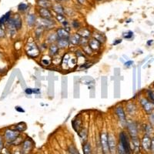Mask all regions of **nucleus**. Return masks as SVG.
I'll return each mask as SVG.
<instances>
[{
  "label": "nucleus",
  "instance_id": "nucleus-51",
  "mask_svg": "<svg viewBox=\"0 0 154 154\" xmlns=\"http://www.w3.org/2000/svg\"><path fill=\"white\" fill-rule=\"evenodd\" d=\"M153 40H149L148 42H147V45H149L150 44H152V43H153Z\"/></svg>",
  "mask_w": 154,
  "mask_h": 154
},
{
  "label": "nucleus",
  "instance_id": "nucleus-26",
  "mask_svg": "<svg viewBox=\"0 0 154 154\" xmlns=\"http://www.w3.org/2000/svg\"><path fill=\"white\" fill-rule=\"evenodd\" d=\"M46 39H47V42H49V43L53 44L54 42H57L59 38L57 36L56 32H55V33H50V34H49L47 38H46Z\"/></svg>",
  "mask_w": 154,
  "mask_h": 154
},
{
  "label": "nucleus",
  "instance_id": "nucleus-13",
  "mask_svg": "<svg viewBox=\"0 0 154 154\" xmlns=\"http://www.w3.org/2000/svg\"><path fill=\"white\" fill-rule=\"evenodd\" d=\"M72 125H73V127L75 129V131L77 132L78 133L83 129V123H82V120L80 119H79L78 117H76V119H74L72 121Z\"/></svg>",
  "mask_w": 154,
  "mask_h": 154
},
{
  "label": "nucleus",
  "instance_id": "nucleus-30",
  "mask_svg": "<svg viewBox=\"0 0 154 154\" xmlns=\"http://www.w3.org/2000/svg\"><path fill=\"white\" fill-rule=\"evenodd\" d=\"M83 153L84 154H92L91 146L89 143H86L83 145Z\"/></svg>",
  "mask_w": 154,
  "mask_h": 154
},
{
  "label": "nucleus",
  "instance_id": "nucleus-53",
  "mask_svg": "<svg viewBox=\"0 0 154 154\" xmlns=\"http://www.w3.org/2000/svg\"><path fill=\"white\" fill-rule=\"evenodd\" d=\"M97 1H101V0H97Z\"/></svg>",
  "mask_w": 154,
  "mask_h": 154
},
{
  "label": "nucleus",
  "instance_id": "nucleus-31",
  "mask_svg": "<svg viewBox=\"0 0 154 154\" xmlns=\"http://www.w3.org/2000/svg\"><path fill=\"white\" fill-rule=\"evenodd\" d=\"M28 8H29V5L26 4V3H24V2H22L18 5V10L19 12H25L26 10H27Z\"/></svg>",
  "mask_w": 154,
  "mask_h": 154
},
{
  "label": "nucleus",
  "instance_id": "nucleus-29",
  "mask_svg": "<svg viewBox=\"0 0 154 154\" xmlns=\"http://www.w3.org/2000/svg\"><path fill=\"white\" fill-rule=\"evenodd\" d=\"M44 28L42 27L41 25H39L38 27L35 29V36L37 38H39L42 35V34L44 32Z\"/></svg>",
  "mask_w": 154,
  "mask_h": 154
},
{
  "label": "nucleus",
  "instance_id": "nucleus-42",
  "mask_svg": "<svg viewBox=\"0 0 154 154\" xmlns=\"http://www.w3.org/2000/svg\"><path fill=\"white\" fill-rule=\"evenodd\" d=\"M15 109L17 111V112L19 113H25V110L22 109V108L21 106H16L15 107Z\"/></svg>",
  "mask_w": 154,
  "mask_h": 154
},
{
  "label": "nucleus",
  "instance_id": "nucleus-24",
  "mask_svg": "<svg viewBox=\"0 0 154 154\" xmlns=\"http://www.w3.org/2000/svg\"><path fill=\"white\" fill-rule=\"evenodd\" d=\"M77 33L82 38L88 39L89 37L91 36V32L88 29H86V28H83V29H79V30L78 31Z\"/></svg>",
  "mask_w": 154,
  "mask_h": 154
},
{
  "label": "nucleus",
  "instance_id": "nucleus-17",
  "mask_svg": "<svg viewBox=\"0 0 154 154\" xmlns=\"http://www.w3.org/2000/svg\"><path fill=\"white\" fill-rule=\"evenodd\" d=\"M81 36L78 33H75L73 35H70V44L73 45H79L80 41H81Z\"/></svg>",
  "mask_w": 154,
  "mask_h": 154
},
{
  "label": "nucleus",
  "instance_id": "nucleus-28",
  "mask_svg": "<svg viewBox=\"0 0 154 154\" xmlns=\"http://www.w3.org/2000/svg\"><path fill=\"white\" fill-rule=\"evenodd\" d=\"M26 129V124L25 123H19L15 126V130L18 132H23Z\"/></svg>",
  "mask_w": 154,
  "mask_h": 154
},
{
  "label": "nucleus",
  "instance_id": "nucleus-39",
  "mask_svg": "<svg viewBox=\"0 0 154 154\" xmlns=\"http://www.w3.org/2000/svg\"><path fill=\"white\" fill-rule=\"evenodd\" d=\"M4 25H0V38H4L5 36V32L4 28H2Z\"/></svg>",
  "mask_w": 154,
  "mask_h": 154
},
{
  "label": "nucleus",
  "instance_id": "nucleus-7",
  "mask_svg": "<svg viewBox=\"0 0 154 154\" xmlns=\"http://www.w3.org/2000/svg\"><path fill=\"white\" fill-rule=\"evenodd\" d=\"M116 113L118 116L119 122L123 126L126 125V114L122 106H117L116 108Z\"/></svg>",
  "mask_w": 154,
  "mask_h": 154
},
{
  "label": "nucleus",
  "instance_id": "nucleus-5",
  "mask_svg": "<svg viewBox=\"0 0 154 154\" xmlns=\"http://www.w3.org/2000/svg\"><path fill=\"white\" fill-rule=\"evenodd\" d=\"M39 25L42 26L45 29H52L55 25V22L52 19L40 18L39 22Z\"/></svg>",
  "mask_w": 154,
  "mask_h": 154
},
{
  "label": "nucleus",
  "instance_id": "nucleus-8",
  "mask_svg": "<svg viewBox=\"0 0 154 154\" xmlns=\"http://www.w3.org/2000/svg\"><path fill=\"white\" fill-rule=\"evenodd\" d=\"M38 14L42 19H52V14L50 9L39 7L38 9Z\"/></svg>",
  "mask_w": 154,
  "mask_h": 154
},
{
  "label": "nucleus",
  "instance_id": "nucleus-11",
  "mask_svg": "<svg viewBox=\"0 0 154 154\" xmlns=\"http://www.w3.org/2000/svg\"><path fill=\"white\" fill-rule=\"evenodd\" d=\"M108 144H109V152L113 153L116 151V140H115V136H114L112 133L108 134Z\"/></svg>",
  "mask_w": 154,
  "mask_h": 154
},
{
  "label": "nucleus",
  "instance_id": "nucleus-2",
  "mask_svg": "<svg viewBox=\"0 0 154 154\" xmlns=\"http://www.w3.org/2000/svg\"><path fill=\"white\" fill-rule=\"evenodd\" d=\"M39 49L37 46V45L34 42H29L26 45V54H27L29 57L35 58L39 55Z\"/></svg>",
  "mask_w": 154,
  "mask_h": 154
},
{
  "label": "nucleus",
  "instance_id": "nucleus-40",
  "mask_svg": "<svg viewBox=\"0 0 154 154\" xmlns=\"http://www.w3.org/2000/svg\"><path fill=\"white\" fill-rule=\"evenodd\" d=\"M148 96L149 98L150 102H152V103H154V94H153V93L152 91H150V90L148 91Z\"/></svg>",
  "mask_w": 154,
  "mask_h": 154
},
{
  "label": "nucleus",
  "instance_id": "nucleus-36",
  "mask_svg": "<svg viewBox=\"0 0 154 154\" xmlns=\"http://www.w3.org/2000/svg\"><path fill=\"white\" fill-rule=\"evenodd\" d=\"M55 19H56V20L58 22H61V23H63L64 21H65V16L64 15H61V14H57L56 16H55Z\"/></svg>",
  "mask_w": 154,
  "mask_h": 154
},
{
  "label": "nucleus",
  "instance_id": "nucleus-3",
  "mask_svg": "<svg viewBox=\"0 0 154 154\" xmlns=\"http://www.w3.org/2000/svg\"><path fill=\"white\" fill-rule=\"evenodd\" d=\"M19 136V132L17 130H13V129H7L5 132V138L9 143L14 142L15 139H18Z\"/></svg>",
  "mask_w": 154,
  "mask_h": 154
},
{
  "label": "nucleus",
  "instance_id": "nucleus-20",
  "mask_svg": "<svg viewBox=\"0 0 154 154\" xmlns=\"http://www.w3.org/2000/svg\"><path fill=\"white\" fill-rule=\"evenodd\" d=\"M36 17L34 14H29L27 16H26V23H27L28 25H29L30 27H32L34 26L36 23Z\"/></svg>",
  "mask_w": 154,
  "mask_h": 154
},
{
  "label": "nucleus",
  "instance_id": "nucleus-35",
  "mask_svg": "<svg viewBox=\"0 0 154 154\" xmlns=\"http://www.w3.org/2000/svg\"><path fill=\"white\" fill-rule=\"evenodd\" d=\"M83 51H84L85 53H86L88 55H91L92 52H93V50H91L90 47L88 45V44L86 45H84V46H83Z\"/></svg>",
  "mask_w": 154,
  "mask_h": 154
},
{
  "label": "nucleus",
  "instance_id": "nucleus-4",
  "mask_svg": "<svg viewBox=\"0 0 154 154\" xmlns=\"http://www.w3.org/2000/svg\"><path fill=\"white\" fill-rule=\"evenodd\" d=\"M100 142L102 149L104 154H107L109 152V144H108V134L105 132H103L100 135Z\"/></svg>",
  "mask_w": 154,
  "mask_h": 154
},
{
  "label": "nucleus",
  "instance_id": "nucleus-23",
  "mask_svg": "<svg viewBox=\"0 0 154 154\" xmlns=\"http://www.w3.org/2000/svg\"><path fill=\"white\" fill-rule=\"evenodd\" d=\"M11 14L12 11H9L5 13V15H3L1 18H0V25H5L8 22V21L11 19Z\"/></svg>",
  "mask_w": 154,
  "mask_h": 154
},
{
  "label": "nucleus",
  "instance_id": "nucleus-12",
  "mask_svg": "<svg viewBox=\"0 0 154 154\" xmlns=\"http://www.w3.org/2000/svg\"><path fill=\"white\" fill-rule=\"evenodd\" d=\"M56 34L59 39H70V32H68L64 28H60L56 29Z\"/></svg>",
  "mask_w": 154,
  "mask_h": 154
},
{
  "label": "nucleus",
  "instance_id": "nucleus-1",
  "mask_svg": "<svg viewBox=\"0 0 154 154\" xmlns=\"http://www.w3.org/2000/svg\"><path fill=\"white\" fill-rule=\"evenodd\" d=\"M119 146L123 148L124 154H130V146L128 136L124 132L119 133Z\"/></svg>",
  "mask_w": 154,
  "mask_h": 154
},
{
  "label": "nucleus",
  "instance_id": "nucleus-19",
  "mask_svg": "<svg viewBox=\"0 0 154 154\" xmlns=\"http://www.w3.org/2000/svg\"><path fill=\"white\" fill-rule=\"evenodd\" d=\"M52 9L55 12H56V14H61V15H64L65 10L63 6L60 3H55L52 5Z\"/></svg>",
  "mask_w": 154,
  "mask_h": 154
},
{
  "label": "nucleus",
  "instance_id": "nucleus-14",
  "mask_svg": "<svg viewBox=\"0 0 154 154\" xmlns=\"http://www.w3.org/2000/svg\"><path fill=\"white\" fill-rule=\"evenodd\" d=\"M142 145L143 149L147 152L149 151L150 149H151V139H150V138L147 135L143 136L142 140Z\"/></svg>",
  "mask_w": 154,
  "mask_h": 154
},
{
  "label": "nucleus",
  "instance_id": "nucleus-44",
  "mask_svg": "<svg viewBox=\"0 0 154 154\" xmlns=\"http://www.w3.org/2000/svg\"><path fill=\"white\" fill-rule=\"evenodd\" d=\"M145 130H146V132L147 133H149L152 131L151 126H146L145 127Z\"/></svg>",
  "mask_w": 154,
  "mask_h": 154
},
{
  "label": "nucleus",
  "instance_id": "nucleus-52",
  "mask_svg": "<svg viewBox=\"0 0 154 154\" xmlns=\"http://www.w3.org/2000/svg\"><path fill=\"white\" fill-rule=\"evenodd\" d=\"M59 1H63V0H59Z\"/></svg>",
  "mask_w": 154,
  "mask_h": 154
},
{
  "label": "nucleus",
  "instance_id": "nucleus-37",
  "mask_svg": "<svg viewBox=\"0 0 154 154\" xmlns=\"http://www.w3.org/2000/svg\"><path fill=\"white\" fill-rule=\"evenodd\" d=\"M69 151H70L71 154H79L78 150L76 149V147L73 146H71L69 147Z\"/></svg>",
  "mask_w": 154,
  "mask_h": 154
},
{
  "label": "nucleus",
  "instance_id": "nucleus-6",
  "mask_svg": "<svg viewBox=\"0 0 154 154\" xmlns=\"http://www.w3.org/2000/svg\"><path fill=\"white\" fill-rule=\"evenodd\" d=\"M140 103H141L143 109L146 111L147 113H151L152 111L154 109V103L150 102L146 98H143L140 99Z\"/></svg>",
  "mask_w": 154,
  "mask_h": 154
},
{
  "label": "nucleus",
  "instance_id": "nucleus-38",
  "mask_svg": "<svg viewBox=\"0 0 154 154\" xmlns=\"http://www.w3.org/2000/svg\"><path fill=\"white\" fill-rule=\"evenodd\" d=\"M72 25H73V27L74 29H79L80 28V26H81V24H80V22H79V21H76V20H75L73 21V22H72Z\"/></svg>",
  "mask_w": 154,
  "mask_h": 154
},
{
  "label": "nucleus",
  "instance_id": "nucleus-34",
  "mask_svg": "<svg viewBox=\"0 0 154 154\" xmlns=\"http://www.w3.org/2000/svg\"><path fill=\"white\" fill-rule=\"evenodd\" d=\"M41 63H42V65H45V66H48V65H50L51 64V60H49V59H47V58L44 57V58L42 59Z\"/></svg>",
  "mask_w": 154,
  "mask_h": 154
},
{
  "label": "nucleus",
  "instance_id": "nucleus-21",
  "mask_svg": "<svg viewBox=\"0 0 154 154\" xmlns=\"http://www.w3.org/2000/svg\"><path fill=\"white\" fill-rule=\"evenodd\" d=\"M93 38L97 39L98 41L101 43H104V42H106V38L105 36V35L103 33H101V32H95L93 34Z\"/></svg>",
  "mask_w": 154,
  "mask_h": 154
},
{
  "label": "nucleus",
  "instance_id": "nucleus-48",
  "mask_svg": "<svg viewBox=\"0 0 154 154\" xmlns=\"http://www.w3.org/2000/svg\"><path fill=\"white\" fill-rule=\"evenodd\" d=\"M122 42V39H116V41L113 42V45H118L119 43H121Z\"/></svg>",
  "mask_w": 154,
  "mask_h": 154
},
{
  "label": "nucleus",
  "instance_id": "nucleus-50",
  "mask_svg": "<svg viewBox=\"0 0 154 154\" xmlns=\"http://www.w3.org/2000/svg\"><path fill=\"white\" fill-rule=\"evenodd\" d=\"M39 93H40V89H33V93L38 94Z\"/></svg>",
  "mask_w": 154,
  "mask_h": 154
},
{
  "label": "nucleus",
  "instance_id": "nucleus-45",
  "mask_svg": "<svg viewBox=\"0 0 154 154\" xmlns=\"http://www.w3.org/2000/svg\"><path fill=\"white\" fill-rule=\"evenodd\" d=\"M133 61H128V62H126L125 63V66H127V67H129L131 65H133Z\"/></svg>",
  "mask_w": 154,
  "mask_h": 154
},
{
  "label": "nucleus",
  "instance_id": "nucleus-16",
  "mask_svg": "<svg viewBox=\"0 0 154 154\" xmlns=\"http://www.w3.org/2000/svg\"><path fill=\"white\" fill-rule=\"evenodd\" d=\"M56 45L59 49H65L70 45V39H59L56 42Z\"/></svg>",
  "mask_w": 154,
  "mask_h": 154
},
{
  "label": "nucleus",
  "instance_id": "nucleus-15",
  "mask_svg": "<svg viewBox=\"0 0 154 154\" xmlns=\"http://www.w3.org/2000/svg\"><path fill=\"white\" fill-rule=\"evenodd\" d=\"M12 20H13V23H14L16 30H19V29H22V18L20 15L19 14H15L14 17L12 18Z\"/></svg>",
  "mask_w": 154,
  "mask_h": 154
},
{
  "label": "nucleus",
  "instance_id": "nucleus-49",
  "mask_svg": "<svg viewBox=\"0 0 154 154\" xmlns=\"http://www.w3.org/2000/svg\"><path fill=\"white\" fill-rule=\"evenodd\" d=\"M77 1L79 2L80 4H82V5L86 4V0H77Z\"/></svg>",
  "mask_w": 154,
  "mask_h": 154
},
{
  "label": "nucleus",
  "instance_id": "nucleus-25",
  "mask_svg": "<svg viewBox=\"0 0 154 154\" xmlns=\"http://www.w3.org/2000/svg\"><path fill=\"white\" fill-rule=\"evenodd\" d=\"M59 50L60 49L57 46V45H55V43L51 44L50 48H49V52H50V55L51 56H55L59 53Z\"/></svg>",
  "mask_w": 154,
  "mask_h": 154
},
{
  "label": "nucleus",
  "instance_id": "nucleus-46",
  "mask_svg": "<svg viewBox=\"0 0 154 154\" xmlns=\"http://www.w3.org/2000/svg\"><path fill=\"white\" fill-rule=\"evenodd\" d=\"M151 149L153 152H154V138L151 139V149Z\"/></svg>",
  "mask_w": 154,
  "mask_h": 154
},
{
  "label": "nucleus",
  "instance_id": "nucleus-47",
  "mask_svg": "<svg viewBox=\"0 0 154 154\" xmlns=\"http://www.w3.org/2000/svg\"><path fill=\"white\" fill-rule=\"evenodd\" d=\"M149 119H150V122H151L153 124H154V113L151 114V116H150Z\"/></svg>",
  "mask_w": 154,
  "mask_h": 154
},
{
  "label": "nucleus",
  "instance_id": "nucleus-43",
  "mask_svg": "<svg viewBox=\"0 0 154 154\" xmlns=\"http://www.w3.org/2000/svg\"><path fill=\"white\" fill-rule=\"evenodd\" d=\"M2 149H3V141H2V137L0 135V152L2 151Z\"/></svg>",
  "mask_w": 154,
  "mask_h": 154
},
{
  "label": "nucleus",
  "instance_id": "nucleus-18",
  "mask_svg": "<svg viewBox=\"0 0 154 154\" xmlns=\"http://www.w3.org/2000/svg\"><path fill=\"white\" fill-rule=\"evenodd\" d=\"M32 146H33V143H32V141L31 139L25 140L23 143V146H22V152H23V153H29L32 149Z\"/></svg>",
  "mask_w": 154,
  "mask_h": 154
},
{
  "label": "nucleus",
  "instance_id": "nucleus-27",
  "mask_svg": "<svg viewBox=\"0 0 154 154\" xmlns=\"http://www.w3.org/2000/svg\"><path fill=\"white\" fill-rule=\"evenodd\" d=\"M133 144L134 151H135L136 153H139V147H140V143H139V139L137 138V137H134V138H133Z\"/></svg>",
  "mask_w": 154,
  "mask_h": 154
},
{
  "label": "nucleus",
  "instance_id": "nucleus-10",
  "mask_svg": "<svg viewBox=\"0 0 154 154\" xmlns=\"http://www.w3.org/2000/svg\"><path fill=\"white\" fill-rule=\"evenodd\" d=\"M127 128H128V131L129 134L132 136V138L136 137L138 135V131H137V126L133 122H129L128 123H126Z\"/></svg>",
  "mask_w": 154,
  "mask_h": 154
},
{
  "label": "nucleus",
  "instance_id": "nucleus-22",
  "mask_svg": "<svg viewBox=\"0 0 154 154\" xmlns=\"http://www.w3.org/2000/svg\"><path fill=\"white\" fill-rule=\"evenodd\" d=\"M37 5L39 7L50 9L52 8V4L50 0H37Z\"/></svg>",
  "mask_w": 154,
  "mask_h": 154
},
{
  "label": "nucleus",
  "instance_id": "nucleus-54",
  "mask_svg": "<svg viewBox=\"0 0 154 154\" xmlns=\"http://www.w3.org/2000/svg\"><path fill=\"white\" fill-rule=\"evenodd\" d=\"M153 86H154V85H153Z\"/></svg>",
  "mask_w": 154,
  "mask_h": 154
},
{
  "label": "nucleus",
  "instance_id": "nucleus-9",
  "mask_svg": "<svg viewBox=\"0 0 154 154\" xmlns=\"http://www.w3.org/2000/svg\"><path fill=\"white\" fill-rule=\"evenodd\" d=\"M88 45H89L93 51H98L99 50H100L101 46H102V43L99 42L97 39L92 38L88 41Z\"/></svg>",
  "mask_w": 154,
  "mask_h": 154
},
{
  "label": "nucleus",
  "instance_id": "nucleus-41",
  "mask_svg": "<svg viewBox=\"0 0 154 154\" xmlns=\"http://www.w3.org/2000/svg\"><path fill=\"white\" fill-rule=\"evenodd\" d=\"M25 93L27 95L33 94V89H32V88H26V89H25Z\"/></svg>",
  "mask_w": 154,
  "mask_h": 154
},
{
  "label": "nucleus",
  "instance_id": "nucleus-33",
  "mask_svg": "<svg viewBox=\"0 0 154 154\" xmlns=\"http://www.w3.org/2000/svg\"><path fill=\"white\" fill-rule=\"evenodd\" d=\"M123 37L126 39H131L133 37V32L132 31H127L123 33Z\"/></svg>",
  "mask_w": 154,
  "mask_h": 154
},
{
  "label": "nucleus",
  "instance_id": "nucleus-32",
  "mask_svg": "<svg viewBox=\"0 0 154 154\" xmlns=\"http://www.w3.org/2000/svg\"><path fill=\"white\" fill-rule=\"evenodd\" d=\"M127 110H128V112L131 114V115H133V114L135 113L136 111V106L134 105L133 103H129L127 105Z\"/></svg>",
  "mask_w": 154,
  "mask_h": 154
}]
</instances>
